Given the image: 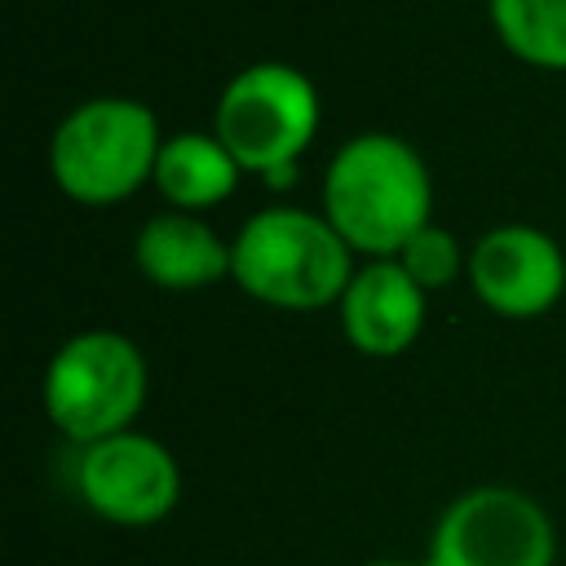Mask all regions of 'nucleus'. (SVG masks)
<instances>
[{"label":"nucleus","instance_id":"f257e3e1","mask_svg":"<svg viewBox=\"0 0 566 566\" xmlns=\"http://www.w3.org/2000/svg\"><path fill=\"white\" fill-rule=\"evenodd\" d=\"M433 177L424 155L398 133H354L323 172V217L367 261H394L429 226Z\"/></svg>","mask_w":566,"mask_h":566},{"label":"nucleus","instance_id":"f03ea898","mask_svg":"<svg viewBox=\"0 0 566 566\" xmlns=\"http://www.w3.org/2000/svg\"><path fill=\"white\" fill-rule=\"evenodd\" d=\"M230 279L274 310L336 305L354 279V252L310 208H261L230 239Z\"/></svg>","mask_w":566,"mask_h":566},{"label":"nucleus","instance_id":"7ed1b4c3","mask_svg":"<svg viewBox=\"0 0 566 566\" xmlns=\"http://www.w3.org/2000/svg\"><path fill=\"white\" fill-rule=\"evenodd\" d=\"M323 124L318 84L292 62H248L234 71L212 106V133L243 172H261L283 190L296 181V159Z\"/></svg>","mask_w":566,"mask_h":566},{"label":"nucleus","instance_id":"20e7f679","mask_svg":"<svg viewBox=\"0 0 566 566\" xmlns=\"http://www.w3.org/2000/svg\"><path fill=\"white\" fill-rule=\"evenodd\" d=\"M164 133L137 97H88L71 106L49 137L53 186L75 203H119L155 181Z\"/></svg>","mask_w":566,"mask_h":566},{"label":"nucleus","instance_id":"39448f33","mask_svg":"<svg viewBox=\"0 0 566 566\" xmlns=\"http://www.w3.org/2000/svg\"><path fill=\"white\" fill-rule=\"evenodd\" d=\"M146 389L150 371L142 345L115 327H88L57 345L40 394L53 429L75 447H88L133 429L146 407Z\"/></svg>","mask_w":566,"mask_h":566},{"label":"nucleus","instance_id":"423d86ee","mask_svg":"<svg viewBox=\"0 0 566 566\" xmlns=\"http://www.w3.org/2000/svg\"><path fill=\"white\" fill-rule=\"evenodd\" d=\"M557 535L539 500L517 486H473L455 495L433 535L424 566H553Z\"/></svg>","mask_w":566,"mask_h":566},{"label":"nucleus","instance_id":"0eeeda50","mask_svg":"<svg viewBox=\"0 0 566 566\" xmlns=\"http://www.w3.org/2000/svg\"><path fill=\"white\" fill-rule=\"evenodd\" d=\"M75 495L111 526H155L181 500V464L159 438L124 429L80 447Z\"/></svg>","mask_w":566,"mask_h":566},{"label":"nucleus","instance_id":"6e6552de","mask_svg":"<svg viewBox=\"0 0 566 566\" xmlns=\"http://www.w3.org/2000/svg\"><path fill=\"white\" fill-rule=\"evenodd\" d=\"M469 287L500 318H539L566 292V256L539 226L509 221L469 248Z\"/></svg>","mask_w":566,"mask_h":566},{"label":"nucleus","instance_id":"1a4fd4ad","mask_svg":"<svg viewBox=\"0 0 566 566\" xmlns=\"http://www.w3.org/2000/svg\"><path fill=\"white\" fill-rule=\"evenodd\" d=\"M345 340L367 358H398L416 345L429 314V292L398 261H367L336 301Z\"/></svg>","mask_w":566,"mask_h":566},{"label":"nucleus","instance_id":"9d476101","mask_svg":"<svg viewBox=\"0 0 566 566\" xmlns=\"http://www.w3.org/2000/svg\"><path fill=\"white\" fill-rule=\"evenodd\" d=\"M137 270L164 292H199L230 274V243L195 212H155L133 239Z\"/></svg>","mask_w":566,"mask_h":566},{"label":"nucleus","instance_id":"9b49d317","mask_svg":"<svg viewBox=\"0 0 566 566\" xmlns=\"http://www.w3.org/2000/svg\"><path fill=\"white\" fill-rule=\"evenodd\" d=\"M239 177H243V168L221 146V137L217 133H199V128L164 137L159 159H155V190L177 212H199V208L226 203L234 195Z\"/></svg>","mask_w":566,"mask_h":566},{"label":"nucleus","instance_id":"f8f14e48","mask_svg":"<svg viewBox=\"0 0 566 566\" xmlns=\"http://www.w3.org/2000/svg\"><path fill=\"white\" fill-rule=\"evenodd\" d=\"M486 13L513 57L566 71V0H486Z\"/></svg>","mask_w":566,"mask_h":566},{"label":"nucleus","instance_id":"ddd939ff","mask_svg":"<svg viewBox=\"0 0 566 566\" xmlns=\"http://www.w3.org/2000/svg\"><path fill=\"white\" fill-rule=\"evenodd\" d=\"M424 292H438V287H447V283H455L460 279V270H469V252L460 248V239L447 230V226H424V230H416L411 239H407V248L394 256Z\"/></svg>","mask_w":566,"mask_h":566},{"label":"nucleus","instance_id":"4468645a","mask_svg":"<svg viewBox=\"0 0 566 566\" xmlns=\"http://www.w3.org/2000/svg\"><path fill=\"white\" fill-rule=\"evenodd\" d=\"M367 566H424V562H398V557H380V562H367Z\"/></svg>","mask_w":566,"mask_h":566}]
</instances>
